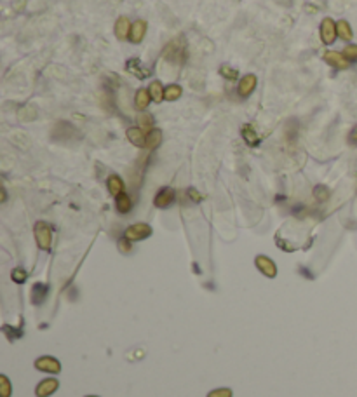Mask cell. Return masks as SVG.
Returning <instances> with one entry per match:
<instances>
[{"mask_svg": "<svg viewBox=\"0 0 357 397\" xmlns=\"http://www.w3.org/2000/svg\"><path fill=\"white\" fill-rule=\"evenodd\" d=\"M35 241H37V246L42 251H49L51 244H52V230L51 227L46 222H37L35 223Z\"/></svg>", "mask_w": 357, "mask_h": 397, "instance_id": "1", "label": "cell"}, {"mask_svg": "<svg viewBox=\"0 0 357 397\" xmlns=\"http://www.w3.org/2000/svg\"><path fill=\"white\" fill-rule=\"evenodd\" d=\"M319 35H321V41H323V44H326V46H329V44H333L336 41L338 30H336V23H334L331 17H324V19L321 21Z\"/></svg>", "mask_w": 357, "mask_h": 397, "instance_id": "2", "label": "cell"}, {"mask_svg": "<svg viewBox=\"0 0 357 397\" xmlns=\"http://www.w3.org/2000/svg\"><path fill=\"white\" fill-rule=\"evenodd\" d=\"M183 54H185L183 38H174L173 42L167 44V47L164 49L166 59H169L171 63H180V61H183Z\"/></svg>", "mask_w": 357, "mask_h": 397, "instance_id": "3", "label": "cell"}, {"mask_svg": "<svg viewBox=\"0 0 357 397\" xmlns=\"http://www.w3.org/2000/svg\"><path fill=\"white\" fill-rule=\"evenodd\" d=\"M150 235H152V227L148 223H134L127 227L124 233V237H127L129 241H143L148 239Z\"/></svg>", "mask_w": 357, "mask_h": 397, "instance_id": "4", "label": "cell"}, {"mask_svg": "<svg viewBox=\"0 0 357 397\" xmlns=\"http://www.w3.org/2000/svg\"><path fill=\"white\" fill-rule=\"evenodd\" d=\"M176 198V192L171 187H162L161 190L155 193L153 197V206L158 207V209H166L174 202Z\"/></svg>", "mask_w": 357, "mask_h": 397, "instance_id": "5", "label": "cell"}, {"mask_svg": "<svg viewBox=\"0 0 357 397\" xmlns=\"http://www.w3.org/2000/svg\"><path fill=\"white\" fill-rule=\"evenodd\" d=\"M35 368L38 369V371H44V373H52V374H58L61 371V364L58 359H54V357L51 355H44V357H38L37 361H35Z\"/></svg>", "mask_w": 357, "mask_h": 397, "instance_id": "6", "label": "cell"}, {"mask_svg": "<svg viewBox=\"0 0 357 397\" xmlns=\"http://www.w3.org/2000/svg\"><path fill=\"white\" fill-rule=\"evenodd\" d=\"M323 58L329 66H333V68H336V70H347L350 63V61L345 58V54H343V52H338V51H326Z\"/></svg>", "mask_w": 357, "mask_h": 397, "instance_id": "7", "label": "cell"}, {"mask_svg": "<svg viewBox=\"0 0 357 397\" xmlns=\"http://www.w3.org/2000/svg\"><path fill=\"white\" fill-rule=\"evenodd\" d=\"M254 265H256V268L263 273V275L270 277V279H272V277L277 275V267H275V263L272 262V260L268 258V256H265V254H258L256 260H254Z\"/></svg>", "mask_w": 357, "mask_h": 397, "instance_id": "8", "label": "cell"}, {"mask_svg": "<svg viewBox=\"0 0 357 397\" xmlns=\"http://www.w3.org/2000/svg\"><path fill=\"white\" fill-rule=\"evenodd\" d=\"M256 84H258L256 75H253V73L244 75V77H242L241 81H239V86H237V91H239V96H242V98H246V96H249L251 92H253L254 89H256Z\"/></svg>", "mask_w": 357, "mask_h": 397, "instance_id": "9", "label": "cell"}, {"mask_svg": "<svg viewBox=\"0 0 357 397\" xmlns=\"http://www.w3.org/2000/svg\"><path fill=\"white\" fill-rule=\"evenodd\" d=\"M58 389H60V382L56 380V378H46V380H42L37 385L35 394H37V397H49Z\"/></svg>", "mask_w": 357, "mask_h": 397, "instance_id": "10", "label": "cell"}, {"mask_svg": "<svg viewBox=\"0 0 357 397\" xmlns=\"http://www.w3.org/2000/svg\"><path fill=\"white\" fill-rule=\"evenodd\" d=\"M131 28H133L131 21L126 16H121L115 21V28H113L115 30V37L118 41H127V38H131Z\"/></svg>", "mask_w": 357, "mask_h": 397, "instance_id": "11", "label": "cell"}, {"mask_svg": "<svg viewBox=\"0 0 357 397\" xmlns=\"http://www.w3.org/2000/svg\"><path fill=\"white\" fill-rule=\"evenodd\" d=\"M126 136H127V140L134 145V147H138V148L147 147V134L143 132L142 127H129L127 132H126Z\"/></svg>", "mask_w": 357, "mask_h": 397, "instance_id": "12", "label": "cell"}, {"mask_svg": "<svg viewBox=\"0 0 357 397\" xmlns=\"http://www.w3.org/2000/svg\"><path fill=\"white\" fill-rule=\"evenodd\" d=\"M126 70L129 72L131 75H134L136 78H147L150 75V70H143V65L140 58H131L127 59L126 63Z\"/></svg>", "mask_w": 357, "mask_h": 397, "instance_id": "13", "label": "cell"}, {"mask_svg": "<svg viewBox=\"0 0 357 397\" xmlns=\"http://www.w3.org/2000/svg\"><path fill=\"white\" fill-rule=\"evenodd\" d=\"M107 188L110 192V195L118 197L121 193H124V182L118 174H110L107 180Z\"/></svg>", "mask_w": 357, "mask_h": 397, "instance_id": "14", "label": "cell"}, {"mask_svg": "<svg viewBox=\"0 0 357 397\" xmlns=\"http://www.w3.org/2000/svg\"><path fill=\"white\" fill-rule=\"evenodd\" d=\"M150 101H152V96H150L148 89H138L134 92V107L138 112H145L148 108Z\"/></svg>", "mask_w": 357, "mask_h": 397, "instance_id": "15", "label": "cell"}, {"mask_svg": "<svg viewBox=\"0 0 357 397\" xmlns=\"http://www.w3.org/2000/svg\"><path fill=\"white\" fill-rule=\"evenodd\" d=\"M145 33H147V21L138 19L136 23H133V28H131V42L140 44L145 38Z\"/></svg>", "mask_w": 357, "mask_h": 397, "instance_id": "16", "label": "cell"}, {"mask_svg": "<svg viewBox=\"0 0 357 397\" xmlns=\"http://www.w3.org/2000/svg\"><path fill=\"white\" fill-rule=\"evenodd\" d=\"M241 134H242V138H244V141L249 145V147H258V145H260V136H258V132L254 131V127L251 126V124L242 126Z\"/></svg>", "mask_w": 357, "mask_h": 397, "instance_id": "17", "label": "cell"}, {"mask_svg": "<svg viewBox=\"0 0 357 397\" xmlns=\"http://www.w3.org/2000/svg\"><path fill=\"white\" fill-rule=\"evenodd\" d=\"M148 91H150V96H152L153 103H162V101L166 100V89H164V86L161 84V81H153L152 84H150Z\"/></svg>", "mask_w": 357, "mask_h": 397, "instance_id": "18", "label": "cell"}, {"mask_svg": "<svg viewBox=\"0 0 357 397\" xmlns=\"http://www.w3.org/2000/svg\"><path fill=\"white\" fill-rule=\"evenodd\" d=\"M47 286L46 284H41V282H37V284L33 286V289H32V302H33V305H41V303L46 300V296H47Z\"/></svg>", "mask_w": 357, "mask_h": 397, "instance_id": "19", "label": "cell"}, {"mask_svg": "<svg viewBox=\"0 0 357 397\" xmlns=\"http://www.w3.org/2000/svg\"><path fill=\"white\" fill-rule=\"evenodd\" d=\"M115 207L121 214H127L133 207V202H131V197L127 193H121L118 197H115Z\"/></svg>", "mask_w": 357, "mask_h": 397, "instance_id": "20", "label": "cell"}, {"mask_svg": "<svg viewBox=\"0 0 357 397\" xmlns=\"http://www.w3.org/2000/svg\"><path fill=\"white\" fill-rule=\"evenodd\" d=\"M336 30H338V37L342 38V41H352V37H354V33H352V28L349 25V21L345 19H340L336 21Z\"/></svg>", "mask_w": 357, "mask_h": 397, "instance_id": "21", "label": "cell"}, {"mask_svg": "<svg viewBox=\"0 0 357 397\" xmlns=\"http://www.w3.org/2000/svg\"><path fill=\"white\" fill-rule=\"evenodd\" d=\"M161 143H162V131L161 129H152L147 134V148L155 150Z\"/></svg>", "mask_w": 357, "mask_h": 397, "instance_id": "22", "label": "cell"}, {"mask_svg": "<svg viewBox=\"0 0 357 397\" xmlns=\"http://www.w3.org/2000/svg\"><path fill=\"white\" fill-rule=\"evenodd\" d=\"M182 94H183V89H182V86H178V84H169V86L166 87V100L167 101L180 100Z\"/></svg>", "mask_w": 357, "mask_h": 397, "instance_id": "23", "label": "cell"}, {"mask_svg": "<svg viewBox=\"0 0 357 397\" xmlns=\"http://www.w3.org/2000/svg\"><path fill=\"white\" fill-rule=\"evenodd\" d=\"M220 75H222L223 78H227V81H237V77H239V70L232 68L230 65H222L220 66Z\"/></svg>", "mask_w": 357, "mask_h": 397, "instance_id": "24", "label": "cell"}, {"mask_svg": "<svg viewBox=\"0 0 357 397\" xmlns=\"http://www.w3.org/2000/svg\"><path fill=\"white\" fill-rule=\"evenodd\" d=\"M314 197L319 202H326L329 198V188L324 187V185H317V187L314 188Z\"/></svg>", "mask_w": 357, "mask_h": 397, "instance_id": "25", "label": "cell"}, {"mask_svg": "<svg viewBox=\"0 0 357 397\" xmlns=\"http://www.w3.org/2000/svg\"><path fill=\"white\" fill-rule=\"evenodd\" d=\"M11 395V383L6 374L0 376V397H9Z\"/></svg>", "mask_w": 357, "mask_h": 397, "instance_id": "26", "label": "cell"}, {"mask_svg": "<svg viewBox=\"0 0 357 397\" xmlns=\"http://www.w3.org/2000/svg\"><path fill=\"white\" fill-rule=\"evenodd\" d=\"M138 124L142 127H152L153 126V117L148 112H140L138 115Z\"/></svg>", "mask_w": 357, "mask_h": 397, "instance_id": "27", "label": "cell"}, {"mask_svg": "<svg viewBox=\"0 0 357 397\" xmlns=\"http://www.w3.org/2000/svg\"><path fill=\"white\" fill-rule=\"evenodd\" d=\"M343 54H345V58L349 61H357V46L355 44H349V46H345Z\"/></svg>", "mask_w": 357, "mask_h": 397, "instance_id": "28", "label": "cell"}, {"mask_svg": "<svg viewBox=\"0 0 357 397\" xmlns=\"http://www.w3.org/2000/svg\"><path fill=\"white\" fill-rule=\"evenodd\" d=\"M26 277H28V273H26L23 268H14V270H12V281L17 282V284H23L26 281Z\"/></svg>", "mask_w": 357, "mask_h": 397, "instance_id": "29", "label": "cell"}, {"mask_svg": "<svg viewBox=\"0 0 357 397\" xmlns=\"http://www.w3.org/2000/svg\"><path fill=\"white\" fill-rule=\"evenodd\" d=\"M232 390L230 389H216V390H211L208 397H232Z\"/></svg>", "mask_w": 357, "mask_h": 397, "instance_id": "30", "label": "cell"}, {"mask_svg": "<svg viewBox=\"0 0 357 397\" xmlns=\"http://www.w3.org/2000/svg\"><path fill=\"white\" fill-rule=\"evenodd\" d=\"M131 242H133V241H129L127 237H124V239L118 241V249H121V253H129V251H131Z\"/></svg>", "mask_w": 357, "mask_h": 397, "instance_id": "31", "label": "cell"}, {"mask_svg": "<svg viewBox=\"0 0 357 397\" xmlns=\"http://www.w3.org/2000/svg\"><path fill=\"white\" fill-rule=\"evenodd\" d=\"M349 143L350 145H357V124L352 127L349 132Z\"/></svg>", "mask_w": 357, "mask_h": 397, "instance_id": "32", "label": "cell"}, {"mask_svg": "<svg viewBox=\"0 0 357 397\" xmlns=\"http://www.w3.org/2000/svg\"><path fill=\"white\" fill-rule=\"evenodd\" d=\"M188 197H190L192 201H195V202H201V201H202V195L195 190V188H190V190H188Z\"/></svg>", "mask_w": 357, "mask_h": 397, "instance_id": "33", "label": "cell"}, {"mask_svg": "<svg viewBox=\"0 0 357 397\" xmlns=\"http://www.w3.org/2000/svg\"><path fill=\"white\" fill-rule=\"evenodd\" d=\"M87 397H100V395H87Z\"/></svg>", "mask_w": 357, "mask_h": 397, "instance_id": "34", "label": "cell"}]
</instances>
